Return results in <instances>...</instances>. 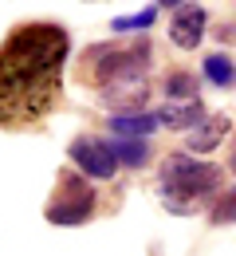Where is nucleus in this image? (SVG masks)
Masks as SVG:
<instances>
[{
    "label": "nucleus",
    "mask_w": 236,
    "mask_h": 256,
    "mask_svg": "<svg viewBox=\"0 0 236 256\" xmlns=\"http://www.w3.org/2000/svg\"><path fill=\"white\" fill-rule=\"evenodd\" d=\"M67 28L51 20L16 24L0 44V130L39 126L63 98Z\"/></svg>",
    "instance_id": "1"
},
{
    "label": "nucleus",
    "mask_w": 236,
    "mask_h": 256,
    "mask_svg": "<svg viewBox=\"0 0 236 256\" xmlns=\"http://www.w3.org/2000/svg\"><path fill=\"white\" fill-rule=\"evenodd\" d=\"M221 190V166L197 162L189 154H169L158 170V197L169 213H197Z\"/></svg>",
    "instance_id": "2"
},
{
    "label": "nucleus",
    "mask_w": 236,
    "mask_h": 256,
    "mask_svg": "<svg viewBox=\"0 0 236 256\" xmlns=\"http://www.w3.org/2000/svg\"><path fill=\"white\" fill-rule=\"evenodd\" d=\"M150 67V44L134 40V44H95L79 56V79L87 87H110L118 79H130V75H146Z\"/></svg>",
    "instance_id": "3"
},
{
    "label": "nucleus",
    "mask_w": 236,
    "mask_h": 256,
    "mask_svg": "<svg viewBox=\"0 0 236 256\" xmlns=\"http://www.w3.org/2000/svg\"><path fill=\"white\" fill-rule=\"evenodd\" d=\"M91 213H95V186L87 178H79L75 170H59L55 193H51L43 217L51 224H63L67 228V224H87Z\"/></svg>",
    "instance_id": "4"
},
{
    "label": "nucleus",
    "mask_w": 236,
    "mask_h": 256,
    "mask_svg": "<svg viewBox=\"0 0 236 256\" xmlns=\"http://www.w3.org/2000/svg\"><path fill=\"white\" fill-rule=\"evenodd\" d=\"M67 158H71V166L83 170V178H95V182H110V178L118 174V162L110 154V142H106V138H95V134L75 138Z\"/></svg>",
    "instance_id": "5"
},
{
    "label": "nucleus",
    "mask_w": 236,
    "mask_h": 256,
    "mask_svg": "<svg viewBox=\"0 0 236 256\" xmlns=\"http://www.w3.org/2000/svg\"><path fill=\"white\" fill-rule=\"evenodd\" d=\"M205 24H209V12L201 4H181L173 12V20H169V40L177 48H197L205 36Z\"/></svg>",
    "instance_id": "6"
},
{
    "label": "nucleus",
    "mask_w": 236,
    "mask_h": 256,
    "mask_svg": "<svg viewBox=\"0 0 236 256\" xmlns=\"http://www.w3.org/2000/svg\"><path fill=\"white\" fill-rule=\"evenodd\" d=\"M99 98L106 106H118V110H126V114H134L138 106L150 98V79L146 75H130V79H118V83H110V87H102Z\"/></svg>",
    "instance_id": "7"
},
{
    "label": "nucleus",
    "mask_w": 236,
    "mask_h": 256,
    "mask_svg": "<svg viewBox=\"0 0 236 256\" xmlns=\"http://www.w3.org/2000/svg\"><path fill=\"white\" fill-rule=\"evenodd\" d=\"M158 118L169 130H193L205 118V106H201V98H169V102H162Z\"/></svg>",
    "instance_id": "8"
},
{
    "label": "nucleus",
    "mask_w": 236,
    "mask_h": 256,
    "mask_svg": "<svg viewBox=\"0 0 236 256\" xmlns=\"http://www.w3.org/2000/svg\"><path fill=\"white\" fill-rule=\"evenodd\" d=\"M229 118L225 114H205L197 126L185 134V150H193V154H205V150H213V146H221V138L229 134Z\"/></svg>",
    "instance_id": "9"
},
{
    "label": "nucleus",
    "mask_w": 236,
    "mask_h": 256,
    "mask_svg": "<svg viewBox=\"0 0 236 256\" xmlns=\"http://www.w3.org/2000/svg\"><path fill=\"white\" fill-rule=\"evenodd\" d=\"M158 126H162L158 114H114L110 118V130L118 138H142V142H146V134H154Z\"/></svg>",
    "instance_id": "10"
},
{
    "label": "nucleus",
    "mask_w": 236,
    "mask_h": 256,
    "mask_svg": "<svg viewBox=\"0 0 236 256\" xmlns=\"http://www.w3.org/2000/svg\"><path fill=\"white\" fill-rule=\"evenodd\" d=\"M110 142V154L118 166H126V170H138V166H146L150 162V146L142 142V138H106Z\"/></svg>",
    "instance_id": "11"
},
{
    "label": "nucleus",
    "mask_w": 236,
    "mask_h": 256,
    "mask_svg": "<svg viewBox=\"0 0 236 256\" xmlns=\"http://www.w3.org/2000/svg\"><path fill=\"white\" fill-rule=\"evenodd\" d=\"M205 79L217 83V87H233L236 83V64L225 56V52H213V56L205 60Z\"/></svg>",
    "instance_id": "12"
},
{
    "label": "nucleus",
    "mask_w": 236,
    "mask_h": 256,
    "mask_svg": "<svg viewBox=\"0 0 236 256\" xmlns=\"http://www.w3.org/2000/svg\"><path fill=\"white\" fill-rule=\"evenodd\" d=\"M166 98H197V79L189 71H169L166 75Z\"/></svg>",
    "instance_id": "13"
},
{
    "label": "nucleus",
    "mask_w": 236,
    "mask_h": 256,
    "mask_svg": "<svg viewBox=\"0 0 236 256\" xmlns=\"http://www.w3.org/2000/svg\"><path fill=\"white\" fill-rule=\"evenodd\" d=\"M209 221L217 224V228H221V224H236V186L217 197V205L209 209Z\"/></svg>",
    "instance_id": "14"
},
{
    "label": "nucleus",
    "mask_w": 236,
    "mask_h": 256,
    "mask_svg": "<svg viewBox=\"0 0 236 256\" xmlns=\"http://www.w3.org/2000/svg\"><path fill=\"white\" fill-rule=\"evenodd\" d=\"M154 20H158V4L142 8L138 16H118V20H110V28H114V32H138V28H150Z\"/></svg>",
    "instance_id": "15"
},
{
    "label": "nucleus",
    "mask_w": 236,
    "mask_h": 256,
    "mask_svg": "<svg viewBox=\"0 0 236 256\" xmlns=\"http://www.w3.org/2000/svg\"><path fill=\"white\" fill-rule=\"evenodd\" d=\"M229 170H233V174H236V154H233V162H229Z\"/></svg>",
    "instance_id": "16"
}]
</instances>
